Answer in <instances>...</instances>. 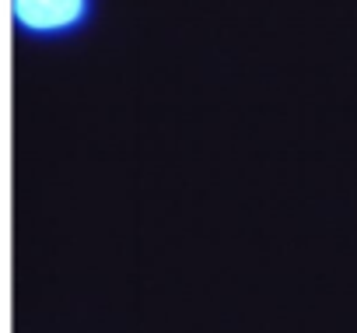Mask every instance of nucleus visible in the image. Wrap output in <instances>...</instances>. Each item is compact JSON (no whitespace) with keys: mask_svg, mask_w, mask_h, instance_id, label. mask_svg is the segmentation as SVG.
Instances as JSON below:
<instances>
[{"mask_svg":"<svg viewBox=\"0 0 357 333\" xmlns=\"http://www.w3.org/2000/svg\"><path fill=\"white\" fill-rule=\"evenodd\" d=\"M95 18V0H11V22L32 43H67Z\"/></svg>","mask_w":357,"mask_h":333,"instance_id":"f257e3e1","label":"nucleus"}]
</instances>
